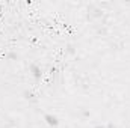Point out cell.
<instances>
[{"label": "cell", "instance_id": "1", "mask_svg": "<svg viewBox=\"0 0 130 128\" xmlns=\"http://www.w3.org/2000/svg\"><path fill=\"white\" fill-rule=\"evenodd\" d=\"M44 119H45V122L50 125V127H58V124H59V121H58V118L55 116V115H45L44 116Z\"/></svg>", "mask_w": 130, "mask_h": 128}, {"label": "cell", "instance_id": "2", "mask_svg": "<svg viewBox=\"0 0 130 128\" xmlns=\"http://www.w3.org/2000/svg\"><path fill=\"white\" fill-rule=\"evenodd\" d=\"M32 74L35 78H41V75H42V72H41V68L38 66V65H32Z\"/></svg>", "mask_w": 130, "mask_h": 128}, {"label": "cell", "instance_id": "3", "mask_svg": "<svg viewBox=\"0 0 130 128\" xmlns=\"http://www.w3.org/2000/svg\"><path fill=\"white\" fill-rule=\"evenodd\" d=\"M95 128H104V127H101V125H97V127H95Z\"/></svg>", "mask_w": 130, "mask_h": 128}, {"label": "cell", "instance_id": "4", "mask_svg": "<svg viewBox=\"0 0 130 128\" xmlns=\"http://www.w3.org/2000/svg\"><path fill=\"white\" fill-rule=\"evenodd\" d=\"M53 128H58V127H53Z\"/></svg>", "mask_w": 130, "mask_h": 128}]
</instances>
